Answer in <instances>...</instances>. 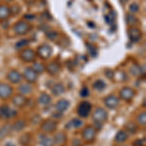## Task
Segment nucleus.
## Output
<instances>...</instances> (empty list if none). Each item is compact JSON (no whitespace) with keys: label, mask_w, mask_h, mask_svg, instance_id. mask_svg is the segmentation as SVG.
<instances>
[{"label":"nucleus","mask_w":146,"mask_h":146,"mask_svg":"<svg viewBox=\"0 0 146 146\" xmlns=\"http://www.w3.org/2000/svg\"><path fill=\"white\" fill-rule=\"evenodd\" d=\"M7 79H8L11 83L18 84V83H20V82L22 81L23 75L21 74L18 70L12 69V70H10V71L8 72V74H7Z\"/></svg>","instance_id":"obj_13"},{"label":"nucleus","mask_w":146,"mask_h":146,"mask_svg":"<svg viewBox=\"0 0 146 146\" xmlns=\"http://www.w3.org/2000/svg\"><path fill=\"white\" fill-rule=\"evenodd\" d=\"M47 70L51 75H56L60 72V65L58 62H52L47 65Z\"/></svg>","instance_id":"obj_18"},{"label":"nucleus","mask_w":146,"mask_h":146,"mask_svg":"<svg viewBox=\"0 0 146 146\" xmlns=\"http://www.w3.org/2000/svg\"><path fill=\"white\" fill-rule=\"evenodd\" d=\"M25 18L27 19V20H33V19L35 18V16L34 15H25Z\"/></svg>","instance_id":"obj_42"},{"label":"nucleus","mask_w":146,"mask_h":146,"mask_svg":"<svg viewBox=\"0 0 146 146\" xmlns=\"http://www.w3.org/2000/svg\"><path fill=\"white\" fill-rule=\"evenodd\" d=\"M19 92L22 94L23 96H27L32 93L33 91V87L30 85V83H23L19 86Z\"/></svg>","instance_id":"obj_17"},{"label":"nucleus","mask_w":146,"mask_h":146,"mask_svg":"<svg viewBox=\"0 0 146 146\" xmlns=\"http://www.w3.org/2000/svg\"><path fill=\"white\" fill-rule=\"evenodd\" d=\"M108 114L106 110L103 109L102 107H96V110L93 113V120L95 122V125L98 129H100L101 125L107 120Z\"/></svg>","instance_id":"obj_1"},{"label":"nucleus","mask_w":146,"mask_h":146,"mask_svg":"<svg viewBox=\"0 0 146 146\" xmlns=\"http://www.w3.org/2000/svg\"><path fill=\"white\" fill-rule=\"evenodd\" d=\"M87 46H88L89 48H90V53H91V55H92V56H96V48H95V46L91 45V44H87Z\"/></svg>","instance_id":"obj_40"},{"label":"nucleus","mask_w":146,"mask_h":146,"mask_svg":"<svg viewBox=\"0 0 146 146\" xmlns=\"http://www.w3.org/2000/svg\"><path fill=\"white\" fill-rule=\"evenodd\" d=\"M136 120H137V122L140 125L145 126V124H146V113H145V111L139 113V114H138V116H137V118H136Z\"/></svg>","instance_id":"obj_30"},{"label":"nucleus","mask_w":146,"mask_h":146,"mask_svg":"<svg viewBox=\"0 0 146 146\" xmlns=\"http://www.w3.org/2000/svg\"><path fill=\"white\" fill-rule=\"evenodd\" d=\"M20 56L23 62H34L35 58H36V54H35L31 49H25V50H23L21 52Z\"/></svg>","instance_id":"obj_10"},{"label":"nucleus","mask_w":146,"mask_h":146,"mask_svg":"<svg viewBox=\"0 0 146 146\" xmlns=\"http://www.w3.org/2000/svg\"><path fill=\"white\" fill-rule=\"evenodd\" d=\"M46 36H47V38L50 40H55L56 37L58 36V33L56 31H54V30H50V31L47 32Z\"/></svg>","instance_id":"obj_33"},{"label":"nucleus","mask_w":146,"mask_h":146,"mask_svg":"<svg viewBox=\"0 0 146 146\" xmlns=\"http://www.w3.org/2000/svg\"><path fill=\"white\" fill-rule=\"evenodd\" d=\"M105 106L109 109H115L119 106V98L114 95H110L103 100Z\"/></svg>","instance_id":"obj_6"},{"label":"nucleus","mask_w":146,"mask_h":146,"mask_svg":"<svg viewBox=\"0 0 146 146\" xmlns=\"http://www.w3.org/2000/svg\"><path fill=\"white\" fill-rule=\"evenodd\" d=\"M126 128L131 133H135L137 131V126L135 123H133V122H129V123L127 124Z\"/></svg>","instance_id":"obj_31"},{"label":"nucleus","mask_w":146,"mask_h":146,"mask_svg":"<svg viewBox=\"0 0 146 146\" xmlns=\"http://www.w3.org/2000/svg\"><path fill=\"white\" fill-rule=\"evenodd\" d=\"M127 1H128V0H121L122 4H125V3H127Z\"/></svg>","instance_id":"obj_43"},{"label":"nucleus","mask_w":146,"mask_h":146,"mask_svg":"<svg viewBox=\"0 0 146 146\" xmlns=\"http://www.w3.org/2000/svg\"><path fill=\"white\" fill-rule=\"evenodd\" d=\"M37 52H38L39 56H41L42 58L46 60V58H49L52 56L53 50H52V47L49 46L48 44H43V45L38 47Z\"/></svg>","instance_id":"obj_11"},{"label":"nucleus","mask_w":146,"mask_h":146,"mask_svg":"<svg viewBox=\"0 0 146 146\" xmlns=\"http://www.w3.org/2000/svg\"><path fill=\"white\" fill-rule=\"evenodd\" d=\"M129 38L131 42H138L142 37V32L136 27H131L128 29Z\"/></svg>","instance_id":"obj_5"},{"label":"nucleus","mask_w":146,"mask_h":146,"mask_svg":"<svg viewBox=\"0 0 146 146\" xmlns=\"http://www.w3.org/2000/svg\"><path fill=\"white\" fill-rule=\"evenodd\" d=\"M12 131V126L9 124H5L2 127H0V139H3V138L7 137L10 135Z\"/></svg>","instance_id":"obj_19"},{"label":"nucleus","mask_w":146,"mask_h":146,"mask_svg":"<svg viewBox=\"0 0 146 146\" xmlns=\"http://www.w3.org/2000/svg\"><path fill=\"white\" fill-rule=\"evenodd\" d=\"M105 87H106V84H105L104 82H103L102 80H100V79L96 80L95 83L93 84V88L95 89V90L98 91V92L103 91L105 89Z\"/></svg>","instance_id":"obj_28"},{"label":"nucleus","mask_w":146,"mask_h":146,"mask_svg":"<svg viewBox=\"0 0 146 146\" xmlns=\"http://www.w3.org/2000/svg\"><path fill=\"white\" fill-rule=\"evenodd\" d=\"M25 125H27V123H25V120L23 119L17 120L15 123L12 125V129H14L16 131H21L25 128Z\"/></svg>","instance_id":"obj_22"},{"label":"nucleus","mask_w":146,"mask_h":146,"mask_svg":"<svg viewBox=\"0 0 146 146\" xmlns=\"http://www.w3.org/2000/svg\"><path fill=\"white\" fill-rule=\"evenodd\" d=\"M52 101V98L48 94L46 93H42L41 95L39 96V98H38V102L40 103L41 105H49Z\"/></svg>","instance_id":"obj_21"},{"label":"nucleus","mask_w":146,"mask_h":146,"mask_svg":"<svg viewBox=\"0 0 146 146\" xmlns=\"http://www.w3.org/2000/svg\"><path fill=\"white\" fill-rule=\"evenodd\" d=\"M4 1H7V2H11V1H13V0H4Z\"/></svg>","instance_id":"obj_44"},{"label":"nucleus","mask_w":146,"mask_h":146,"mask_svg":"<svg viewBox=\"0 0 146 146\" xmlns=\"http://www.w3.org/2000/svg\"><path fill=\"white\" fill-rule=\"evenodd\" d=\"M12 102H13V104L17 107H23L25 104H27V100L23 95H17L13 98Z\"/></svg>","instance_id":"obj_14"},{"label":"nucleus","mask_w":146,"mask_h":146,"mask_svg":"<svg viewBox=\"0 0 146 146\" xmlns=\"http://www.w3.org/2000/svg\"><path fill=\"white\" fill-rule=\"evenodd\" d=\"M126 21H127L128 25H129V27H136V25H138L137 18H136L135 15H133V14H129V15H127V20Z\"/></svg>","instance_id":"obj_27"},{"label":"nucleus","mask_w":146,"mask_h":146,"mask_svg":"<svg viewBox=\"0 0 146 146\" xmlns=\"http://www.w3.org/2000/svg\"><path fill=\"white\" fill-rule=\"evenodd\" d=\"M144 143H145V138H143V139H137L133 142V146H144Z\"/></svg>","instance_id":"obj_39"},{"label":"nucleus","mask_w":146,"mask_h":146,"mask_svg":"<svg viewBox=\"0 0 146 146\" xmlns=\"http://www.w3.org/2000/svg\"><path fill=\"white\" fill-rule=\"evenodd\" d=\"M135 93L129 87H124L121 91H120V98L125 101H131L135 96Z\"/></svg>","instance_id":"obj_9"},{"label":"nucleus","mask_w":146,"mask_h":146,"mask_svg":"<svg viewBox=\"0 0 146 146\" xmlns=\"http://www.w3.org/2000/svg\"><path fill=\"white\" fill-rule=\"evenodd\" d=\"M31 68L37 73V74H38V73H42L45 70V66H44L42 63H39V62H34Z\"/></svg>","instance_id":"obj_29"},{"label":"nucleus","mask_w":146,"mask_h":146,"mask_svg":"<svg viewBox=\"0 0 146 146\" xmlns=\"http://www.w3.org/2000/svg\"><path fill=\"white\" fill-rule=\"evenodd\" d=\"M40 145L41 146H54V141L52 138L45 135L40 136Z\"/></svg>","instance_id":"obj_26"},{"label":"nucleus","mask_w":146,"mask_h":146,"mask_svg":"<svg viewBox=\"0 0 146 146\" xmlns=\"http://www.w3.org/2000/svg\"><path fill=\"white\" fill-rule=\"evenodd\" d=\"M23 77L27 81V83H34L38 78V74L31 67H27L23 71Z\"/></svg>","instance_id":"obj_12"},{"label":"nucleus","mask_w":146,"mask_h":146,"mask_svg":"<svg viewBox=\"0 0 146 146\" xmlns=\"http://www.w3.org/2000/svg\"><path fill=\"white\" fill-rule=\"evenodd\" d=\"M131 73L133 75V76H135V77L139 76V75L141 74L140 67L137 66V65H133V66L131 67Z\"/></svg>","instance_id":"obj_32"},{"label":"nucleus","mask_w":146,"mask_h":146,"mask_svg":"<svg viewBox=\"0 0 146 146\" xmlns=\"http://www.w3.org/2000/svg\"><path fill=\"white\" fill-rule=\"evenodd\" d=\"M71 125L74 128H80V127L83 125V122L81 121V120H79V119H73L72 121H71Z\"/></svg>","instance_id":"obj_35"},{"label":"nucleus","mask_w":146,"mask_h":146,"mask_svg":"<svg viewBox=\"0 0 146 146\" xmlns=\"http://www.w3.org/2000/svg\"><path fill=\"white\" fill-rule=\"evenodd\" d=\"M30 28H31V27H30L29 23L23 22V21H21V22H19L15 25V27H14V31L19 35H23V34L27 33L30 30Z\"/></svg>","instance_id":"obj_4"},{"label":"nucleus","mask_w":146,"mask_h":146,"mask_svg":"<svg viewBox=\"0 0 146 146\" xmlns=\"http://www.w3.org/2000/svg\"><path fill=\"white\" fill-rule=\"evenodd\" d=\"M92 111V104L89 101H82L77 107V114L81 118H87Z\"/></svg>","instance_id":"obj_2"},{"label":"nucleus","mask_w":146,"mask_h":146,"mask_svg":"<svg viewBox=\"0 0 146 146\" xmlns=\"http://www.w3.org/2000/svg\"><path fill=\"white\" fill-rule=\"evenodd\" d=\"M27 44H28V40L23 39V40H21L20 42H18L16 47H17V48H22V47H23V46H27Z\"/></svg>","instance_id":"obj_38"},{"label":"nucleus","mask_w":146,"mask_h":146,"mask_svg":"<svg viewBox=\"0 0 146 146\" xmlns=\"http://www.w3.org/2000/svg\"><path fill=\"white\" fill-rule=\"evenodd\" d=\"M53 116L55 117V118H56V119H58V118H60V117L62 116V112H60V111H58L56 113H54Z\"/></svg>","instance_id":"obj_41"},{"label":"nucleus","mask_w":146,"mask_h":146,"mask_svg":"<svg viewBox=\"0 0 146 146\" xmlns=\"http://www.w3.org/2000/svg\"><path fill=\"white\" fill-rule=\"evenodd\" d=\"M13 94V88L6 83H0V98L7 100Z\"/></svg>","instance_id":"obj_8"},{"label":"nucleus","mask_w":146,"mask_h":146,"mask_svg":"<svg viewBox=\"0 0 146 146\" xmlns=\"http://www.w3.org/2000/svg\"><path fill=\"white\" fill-rule=\"evenodd\" d=\"M10 8L7 5H0V20H6L10 16Z\"/></svg>","instance_id":"obj_25"},{"label":"nucleus","mask_w":146,"mask_h":146,"mask_svg":"<svg viewBox=\"0 0 146 146\" xmlns=\"http://www.w3.org/2000/svg\"><path fill=\"white\" fill-rule=\"evenodd\" d=\"M53 141H54V143H56V144H58V145L64 144L65 141H66V135H65L64 133H62V131H60V133H58L55 135Z\"/></svg>","instance_id":"obj_20"},{"label":"nucleus","mask_w":146,"mask_h":146,"mask_svg":"<svg viewBox=\"0 0 146 146\" xmlns=\"http://www.w3.org/2000/svg\"><path fill=\"white\" fill-rule=\"evenodd\" d=\"M29 135H23L22 137H21V143L22 144H27L29 141Z\"/></svg>","instance_id":"obj_37"},{"label":"nucleus","mask_w":146,"mask_h":146,"mask_svg":"<svg viewBox=\"0 0 146 146\" xmlns=\"http://www.w3.org/2000/svg\"><path fill=\"white\" fill-rule=\"evenodd\" d=\"M56 129V123L54 120L48 119L45 120L43 123L41 124V129L46 133H51L55 131Z\"/></svg>","instance_id":"obj_7"},{"label":"nucleus","mask_w":146,"mask_h":146,"mask_svg":"<svg viewBox=\"0 0 146 146\" xmlns=\"http://www.w3.org/2000/svg\"><path fill=\"white\" fill-rule=\"evenodd\" d=\"M128 137H129V135L127 131H119L118 133H117L116 136H115V141H116V142H119V143H123L128 139Z\"/></svg>","instance_id":"obj_23"},{"label":"nucleus","mask_w":146,"mask_h":146,"mask_svg":"<svg viewBox=\"0 0 146 146\" xmlns=\"http://www.w3.org/2000/svg\"><path fill=\"white\" fill-rule=\"evenodd\" d=\"M69 105H70V102L68 101L67 100H64V98H62L56 103V108L58 111L60 112H64L69 108Z\"/></svg>","instance_id":"obj_15"},{"label":"nucleus","mask_w":146,"mask_h":146,"mask_svg":"<svg viewBox=\"0 0 146 146\" xmlns=\"http://www.w3.org/2000/svg\"><path fill=\"white\" fill-rule=\"evenodd\" d=\"M96 131L93 126H87L86 128L83 129L82 131V137L86 142H93L96 139Z\"/></svg>","instance_id":"obj_3"},{"label":"nucleus","mask_w":146,"mask_h":146,"mask_svg":"<svg viewBox=\"0 0 146 146\" xmlns=\"http://www.w3.org/2000/svg\"><path fill=\"white\" fill-rule=\"evenodd\" d=\"M12 109L8 105L4 104L2 106H0V117L3 119H9L13 116V113H12Z\"/></svg>","instance_id":"obj_16"},{"label":"nucleus","mask_w":146,"mask_h":146,"mask_svg":"<svg viewBox=\"0 0 146 146\" xmlns=\"http://www.w3.org/2000/svg\"><path fill=\"white\" fill-rule=\"evenodd\" d=\"M52 92L55 96H60L64 93V86L62 83H56L52 88Z\"/></svg>","instance_id":"obj_24"},{"label":"nucleus","mask_w":146,"mask_h":146,"mask_svg":"<svg viewBox=\"0 0 146 146\" xmlns=\"http://www.w3.org/2000/svg\"><path fill=\"white\" fill-rule=\"evenodd\" d=\"M89 94H90V92H89V89L87 88V87H83L82 90L80 91V96H81L82 98H87V96H89Z\"/></svg>","instance_id":"obj_36"},{"label":"nucleus","mask_w":146,"mask_h":146,"mask_svg":"<svg viewBox=\"0 0 146 146\" xmlns=\"http://www.w3.org/2000/svg\"><path fill=\"white\" fill-rule=\"evenodd\" d=\"M129 10L131 13H136V12H138V10H139V6H138L137 3H131V6H129Z\"/></svg>","instance_id":"obj_34"}]
</instances>
